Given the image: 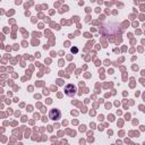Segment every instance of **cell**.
I'll use <instances>...</instances> for the list:
<instances>
[{
	"instance_id": "obj_4",
	"label": "cell",
	"mask_w": 145,
	"mask_h": 145,
	"mask_svg": "<svg viewBox=\"0 0 145 145\" xmlns=\"http://www.w3.org/2000/svg\"><path fill=\"white\" fill-rule=\"evenodd\" d=\"M143 99H144V100H145V93H144V94H143Z\"/></svg>"
},
{
	"instance_id": "obj_2",
	"label": "cell",
	"mask_w": 145,
	"mask_h": 145,
	"mask_svg": "<svg viewBox=\"0 0 145 145\" xmlns=\"http://www.w3.org/2000/svg\"><path fill=\"white\" fill-rule=\"evenodd\" d=\"M49 117H50L52 120H58V119L61 117V113H60V111H59L58 109H52V110H50V112H49Z\"/></svg>"
},
{
	"instance_id": "obj_3",
	"label": "cell",
	"mask_w": 145,
	"mask_h": 145,
	"mask_svg": "<svg viewBox=\"0 0 145 145\" xmlns=\"http://www.w3.org/2000/svg\"><path fill=\"white\" fill-rule=\"evenodd\" d=\"M72 51H74V52H77V49H76V48H74V49H71V52H72Z\"/></svg>"
},
{
	"instance_id": "obj_1",
	"label": "cell",
	"mask_w": 145,
	"mask_h": 145,
	"mask_svg": "<svg viewBox=\"0 0 145 145\" xmlns=\"http://www.w3.org/2000/svg\"><path fill=\"white\" fill-rule=\"evenodd\" d=\"M65 94L68 96H74L76 94V86L74 84H68L65 86Z\"/></svg>"
}]
</instances>
